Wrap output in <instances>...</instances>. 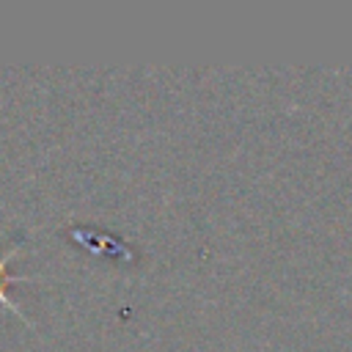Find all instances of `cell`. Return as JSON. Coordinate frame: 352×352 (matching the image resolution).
Wrapping results in <instances>:
<instances>
[{
  "label": "cell",
  "instance_id": "obj_1",
  "mask_svg": "<svg viewBox=\"0 0 352 352\" xmlns=\"http://www.w3.org/2000/svg\"><path fill=\"white\" fill-rule=\"evenodd\" d=\"M14 258V250H8L3 258H0V305H6V308H11L14 314H19V308H16V302L8 297V292H6V286H3V280H8V272H6V267H8V261Z\"/></svg>",
  "mask_w": 352,
  "mask_h": 352
}]
</instances>
